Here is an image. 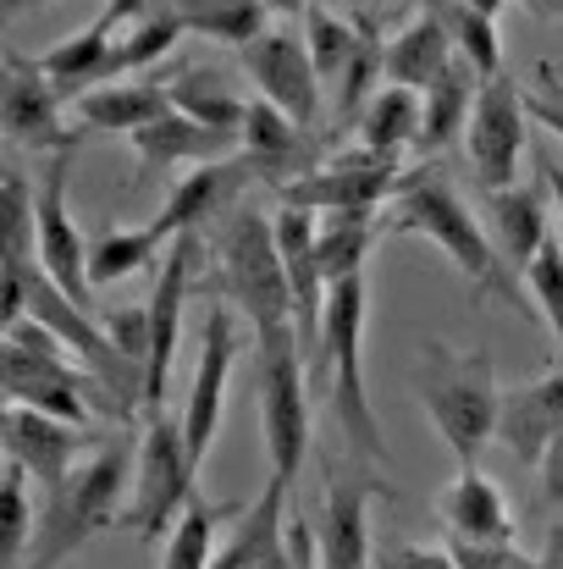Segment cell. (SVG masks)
I'll return each instance as SVG.
<instances>
[{
	"label": "cell",
	"mask_w": 563,
	"mask_h": 569,
	"mask_svg": "<svg viewBox=\"0 0 563 569\" xmlns=\"http://www.w3.org/2000/svg\"><path fill=\"white\" fill-rule=\"evenodd\" d=\"M431 11L448 22L459 61H470L481 83H486V78H503V39H497V17H481V11H464V6H442V0H431Z\"/></svg>",
	"instance_id": "obj_34"
},
{
	"label": "cell",
	"mask_w": 563,
	"mask_h": 569,
	"mask_svg": "<svg viewBox=\"0 0 563 569\" xmlns=\"http://www.w3.org/2000/svg\"><path fill=\"white\" fill-rule=\"evenodd\" d=\"M204 266V232H178L155 288H150V381H144V415L167 409V381H172V360H178V338H183V305L193 293V277Z\"/></svg>",
	"instance_id": "obj_13"
},
{
	"label": "cell",
	"mask_w": 563,
	"mask_h": 569,
	"mask_svg": "<svg viewBox=\"0 0 563 569\" xmlns=\"http://www.w3.org/2000/svg\"><path fill=\"white\" fill-rule=\"evenodd\" d=\"M193 498H199V465L188 453L183 415H167V409L144 415V431H139V481H133V498L122 509V531L133 542H144V548H161Z\"/></svg>",
	"instance_id": "obj_9"
},
{
	"label": "cell",
	"mask_w": 563,
	"mask_h": 569,
	"mask_svg": "<svg viewBox=\"0 0 563 569\" xmlns=\"http://www.w3.org/2000/svg\"><path fill=\"white\" fill-rule=\"evenodd\" d=\"M210 299L232 305L254 332L265 327H299L293 316V282L282 266V243H277V216H265L260 204H238L221 221V238L210 249Z\"/></svg>",
	"instance_id": "obj_5"
},
{
	"label": "cell",
	"mask_w": 563,
	"mask_h": 569,
	"mask_svg": "<svg viewBox=\"0 0 563 569\" xmlns=\"http://www.w3.org/2000/svg\"><path fill=\"white\" fill-rule=\"evenodd\" d=\"M161 243H167V238H161L150 221L133 227V232H122V227H100L94 243H89V282L100 288V282H122V277L144 271V266L155 260Z\"/></svg>",
	"instance_id": "obj_32"
},
{
	"label": "cell",
	"mask_w": 563,
	"mask_h": 569,
	"mask_svg": "<svg viewBox=\"0 0 563 569\" xmlns=\"http://www.w3.org/2000/svg\"><path fill=\"white\" fill-rule=\"evenodd\" d=\"M67 172H72V156H50L44 172H39V243H33V260L56 277L61 293H72L83 310H89V249H83V232L72 227V210H67Z\"/></svg>",
	"instance_id": "obj_16"
},
{
	"label": "cell",
	"mask_w": 563,
	"mask_h": 569,
	"mask_svg": "<svg viewBox=\"0 0 563 569\" xmlns=\"http://www.w3.org/2000/svg\"><path fill=\"white\" fill-rule=\"evenodd\" d=\"M111 50H117V33H111L105 22H89V28H78L72 39H61L56 50H44L39 67H44V78H50L67 100H83L89 89L117 83V72H111Z\"/></svg>",
	"instance_id": "obj_26"
},
{
	"label": "cell",
	"mask_w": 563,
	"mask_h": 569,
	"mask_svg": "<svg viewBox=\"0 0 563 569\" xmlns=\"http://www.w3.org/2000/svg\"><path fill=\"white\" fill-rule=\"evenodd\" d=\"M183 17H178V6L172 0H161L150 17H139L128 33H117V50H111V72L117 78H128V72H139V67H150V61H161V56H172V44L183 39Z\"/></svg>",
	"instance_id": "obj_33"
},
{
	"label": "cell",
	"mask_w": 563,
	"mask_h": 569,
	"mask_svg": "<svg viewBox=\"0 0 563 569\" xmlns=\"http://www.w3.org/2000/svg\"><path fill=\"white\" fill-rule=\"evenodd\" d=\"M414 392H420V409H425L431 431L448 442L459 470H470L481 459V448L497 437V415H503L492 349H464V343L425 338L420 343Z\"/></svg>",
	"instance_id": "obj_4"
},
{
	"label": "cell",
	"mask_w": 563,
	"mask_h": 569,
	"mask_svg": "<svg viewBox=\"0 0 563 569\" xmlns=\"http://www.w3.org/2000/svg\"><path fill=\"white\" fill-rule=\"evenodd\" d=\"M542 178H547V189H553V204H559V221H563V167L553 156H542Z\"/></svg>",
	"instance_id": "obj_45"
},
{
	"label": "cell",
	"mask_w": 563,
	"mask_h": 569,
	"mask_svg": "<svg viewBox=\"0 0 563 569\" xmlns=\"http://www.w3.org/2000/svg\"><path fill=\"white\" fill-rule=\"evenodd\" d=\"M420 111H425V94L386 83L371 106H365V117H360V139H365V150L381 156V161H398L403 144H420Z\"/></svg>",
	"instance_id": "obj_30"
},
{
	"label": "cell",
	"mask_w": 563,
	"mask_h": 569,
	"mask_svg": "<svg viewBox=\"0 0 563 569\" xmlns=\"http://www.w3.org/2000/svg\"><path fill=\"white\" fill-rule=\"evenodd\" d=\"M277 569H321V559H315V531H310V515L304 509H293V520H288V553L277 559Z\"/></svg>",
	"instance_id": "obj_42"
},
{
	"label": "cell",
	"mask_w": 563,
	"mask_h": 569,
	"mask_svg": "<svg viewBox=\"0 0 563 569\" xmlns=\"http://www.w3.org/2000/svg\"><path fill=\"white\" fill-rule=\"evenodd\" d=\"M486 216H492V232H497V249H503L509 271L525 282L531 260L553 238V189H547V178L542 183H514V189H503V193H486Z\"/></svg>",
	"instance_id": "obj_20"
},
{
	"label": "cell",
	"mask_w": 563,
	"mask_h": 569,
	"mask_svg": "<svg viewBox=\"0 0 563 569\" xmlns=\"http://www.w3.org/2000/svg\"><path fill=\"white\" fill-rule=\"evenodd\" d=\"M365 316H371L365 271L332 282L326 332H321V349L310 360V387H326V398L338 409V426L354 448V465L386 476V437H381V420L371 409V387H365Z\"/></svg>",
	"instance_id": "obj_2"
},
{
	"label": "cell",
	"mask_w": 563,
	"mask_h": 569,
	"mask_svg": "<svg viewBox=\"0 0 563 569\" xmlns=\"http://www.w3.org/2000/svg\"><path fill=\"white\" fill-rule=\"evenodd\" d=\"M249 183H260L254 178V167L243 161V156H227V161H210V167H199V172H188L178 189L167 193V204L155 210V232L161 238H178V232H204V221L210 216H221L238 193L249 189Z\"/></svg>",
	"instance_id": "obj_19"
},
{
	"label": "cell",
	"mask_w": 563,
	"mask_h": 569,
	"mask_svg": "<svg viewBox=\"0 0 563 569\" xmlns=\"http://www.w3.org/2000/svg\"><path fill=\"white\" fill-rule=\"evenodd\" d=\"M0 366H6V403H17V409H39V415H56V420H72V426H89L94 409L122 420L117 403L105 398V387L89 371H78L72 349L56 332H44L33 316L6 321Z\"/></svg>",
	"instance_id": "obj_7"
},
{
	"label": "cell",
	"mask_w": 563,
	"mask_h": 569,
	"mask_svg": "<svg viewBox=\"0 0 563 569\" xmlns=\"http://www.w3.org/2000/svg\"><path fill=\"white\" fill-rule=\"evenodd\" d=\"M542 67H547V72H553V83H559V89H563V72H559V67H553V61H542Z\"/></svg>",
	"instance_id": "obj_51"
},
{
	"label": "cell",
	"mask_w": 563,
	"mask_h": 569,
	"mask_svg": "<svg viewBox=\"0 0 563 569\" xmlns=\"http://www.w3.org/2000/svg\"><path fill=\"white\" fill-rule=\"evenodd\" d=\"M238 156L254 167L260 183L288 189L293 172L304 167L310 144H304V128L288 111H277L271 100H249V117H243V133H238Z\"/></svg>",
	"instance_id": "obj_23"
},
{
	"label": "cell",
	"mask_w": 563,
	"mask_h": 569,
	"mask_svg": "<svg viewBox=\"0 0 563 569\" xmlns=\"http://www.w3.org/2000/svg\"><path fill=\"white\" fill-rule=\"evenodd\" d=\"M227 144L232 133H215L204 122H193L183 111L161 117L155 128L133 133V156H139V178H167L178 167H210V161H227Z\"/></svg>",
	"instance_id": "obj_24"
},
{
	"label": "cell",
	"mask_w": 563,
	"mask_h": 569,
	"mask_svg": "<svg viewBox=\"0 0 563 569\" xmlns=\"http://www.w3.org/2000/svg\"><path fill=\"white\" fill-rule=\"evenodd\" d=\"M459 569H542V559H531L520 542H448Z\"/></svg>",
	"instance_id": "obj_41"
},
{
	"label": "cell",
	"mask_w": 563,
	"mask_h": 569,
	"mask_svg": "<svg viewBox=\"0 0 563 569\" xmlns=\"http://www.w3.org/2000/svg\"><path fill=\"white\" fill-rule=\"evenodd\" d=\"M542 569H563V520H553L547 548H542Z\"/></svg>",
	"instance_id": "obj_44"
},
{
	"label": "cell",
	"mask_w": 563,
	"mask_h": 569,
	"mask_svg": "<svg viewBox=\"0 0 563 569\" xmlns=\"http://www.w3.org/2000/svg\"><path fill=\"white\" fill-rule=\"evenodd\" d=\"M386 227L436 243V249L459 266V277L475 288V299L509 305V310H531L525 282L509 271V260H503V249L492 243V232L481 227V216L464 204V193L453 189L442 172H414V178H403V189L392 193V204H386Z\"/></svg>",
	"instance_id": "obj_1"
},
{
	"label": "cell",
	"mask_w": 563,
	"mask_h": 569,
	"mask_svg": "<svg viewBox=\"0 0 563 569\" xmlns=\"http://www.w3.org/2000/svg\"><path fill=\"white\" fill-rule=\"evenodd\" d=\"M525 117H531V106H525V94H520V83L509 72L481 83L475 111H470L464 150H470V167L486 183V193H503L520 183V167H525Z\"/></svg>",
	"instance_id": "obj_12"
},
{
	"label": "cell",
	"mask_w": 563,
	"mask_h": 569,
	"mask_svg": "<svg viewBox=\"0 0 563 569\" xmlns=\"http://www.w3.org/2000/svg\"><path fill=\"white\" fill-rule=\"evenodd\" d=\"M128 465H133V442H105L94 459H83L61 487H50L39 498V526H33V548L22 569H61L78 548H89V537L122 526V498H128Z\"/></svg>",
	"instance_id": "obj_6"
},
{
	"label": "cell",
	"mask_w": 563,
	"mask_h": 569,
	"mask_svg": "<svg viewBox=\"0 0 563 569\" xmlns=\"http://www.w3.org/2000/svg\"><path fill=\"white\" fill-rule=\"evenodd\" d=\"M525 6H531L536 17H547V22H553V17H563V0H525Z\"/></svg>",
	"instance_id": "obj_48"
},
{
	"label": "cell",
	"mask_w": 563,
	"mask_h": 569,
	"mask_svg": "<svg viewBox=\"0 0 563 569\" xmlns=\"http://www.w3.org/2000/svg\"><path fill=\"white\" fill-rule=\"evenodd\" d=\"M442 6H464V11H481V17H497L503 0H442Z\"/></svg>",
	"instance_id": "obj_46"
},
{
	"label": "cell",
	"mask_w": 563,
	"mask_h": 569,
	"mask_svg": "<svg viewBox=\"0 0 563 569\" xmlns=\"http://www.w3.org/2000/svg\"><path fill=\"white\" fill-rule=\"evenodd\" d=\"M453 61H459V50H453V33L436 11H420L409 28H398L386 39V83H398V89L425 94Z\"/></svg>",
	"instance_id": "obj_25"
},
{
	"label": "cell",
	"mask_w": 563,
	"mask_h": 569,
	"mask_svg": "<svg viewBox=\"0 0 563 569\" xmlns=\"http://www.w3.org/2000/svg\"><path fill=\"white\" fill-rule=\"evenodd\" d=\"M215 565V509L204 498H193L183 520L172 526V537L161 542V569H210Z\"/></svg>",
	"instance_id": "obj_36"
},
{
	"label": "cell",
	"mask_w": 563,
	"mask_h": 569,
	"mask_svg": "<svg viewBox=\"0 0 563 569\" xmlns=\"http://www.w3.org/2000/svg\"><path fill=\"white\" fill-rule=\"evenodd\" d=\"M436 515H442V526H448L453 542H514L509 498H503V487L481 465H470V470L453 476V487L442 492Z\"/></svg>",
	"instance_id": "obj_21"
},
{
	"label": "cell",
	"mask_w": 563,
	"mask_h": 569,
	"mask_svg": "<svg viewBox=\"0 0 563 569\" xmlns=\"http://www.w3.org/2000/svg\"><path fill=\"white\" fill-rule=\"evenodd\" d=\"M525 293L536 299L542 321L553 327V338H559V349H563V232H553V238L542 243V254L531 260V271H525Z\"/></svg>",
	"instance_id": "obj_38"
},
{
	"label": "cell",
	"mask_w": 563,
	"mask_h": 569,
	"mask_svg": "<svg viewBox=\"0 0 563 569\" xmlns=\"http://www.w3.org/2000/svg\"><path fill=\"white\" fill-rule=\"evenodd\" d=\"M238 56H243V72L254 78L260 100H271L277 111H288L304 133L321 122V72H315L310 44L293 28H265Z\"/></svg>",
	"instance_id": "obj_15"
},
{
	"label": "cell",
	"mask_w": 563,
	"mask_h": 569,
	"mask_svg": "<svg viewBox=\"0 0 563 569\" xmlns=\"http://www.w3.org/2000/svg\"><path fill=\"white\" fill-rule=\"evenodd\" d=\"M354 17H381V0H343Z\"/></svg>",
	"instance_id": "obj_49"
},
{
	"label": "cell",
	"mask_w": 563,
	"mask_h": 569,
	"mask_svg": "<svg viewBox=\"0 0 563 569\" xmlns=\"http://www.w3.org/2000/svg\"><path fill=\"white\" fill-rule=\"evenodd\" d=\"M315 6H326V0H265V11H315Z\"/></svg>",
	"instance_id": "obj_47"
},
{
	"label": "cell",
	"mask_w": 563,
	"mask_h": 569,
	"mask_svg": "<svg viewBox=\"0 0 563 569\" xmlns=\"http://www.w3.org/2000/svg\"><path fill=\"white\" fill-rule=\"evenodd\" d=\"M536 476H542V498H547V509H559L563 515V437L553 442V453L542 459V470H536Z\"/></svg>",
	"instance_id": "obj_43"
},
{
	"label": "cell",
	"mask_w": 563,
	"mask_h": 569,
	"mask_svg": "<svg viewBox=\"0 0 563 569\" xmlns=\"http://www.w3.org/2000/svg\"><path fill=\"white\" fill-rule=\"evenodd\" d=\"M497 437L503 448L531 470H542V459L553 453L563 437V371H547L536 381H520L503 392V415H497Z\"/></svg>",
	"instance_id": "obj_18"
},
{
	"label": "cell",
	"mask_w": 563,
	"mask_h": 569,
	"mask_svg": "<svg viewBox=\"0 0 563 569\" xmlns=\"http://www.w3.org/2000/svg\"><path fill=\"white\" fill-rule=\"evenodd\" d=\"M0 117H6V139L17 150H39L50 156H78V139L89 133L83 122H67V94L44 78L39 56L6 50V89H0Z\"/></svg>",
	"instance_id": "obj_11"
},
{
	"label": "cell",
	"mask_w": 563,
	"mask_h": 569,
	"mask_svg": "<svg viewBox=\"0 0 563 569\" xmlns=\"http://www.w3.org/2000/svg\"><path fill=\"white\" fill-rule=\"evenodd\" d=\"M188 33L221 39V44H254L265 33V0H172Z\"/></svg>",
	"instance_id": "obj_31"
},
{
	"label": "cell",
	"mask_w": 563,
	"mask_h": 569,
	"mask_svg": "<svg viewBox=\"0 0 563 569\" xmlns=\"http://www.w3.org/2000/svg\"><path fill=\"white\" fill-rule=\"evenodd\" d=\"M371 569H459V559H453V548H425V542L392 537V542H375Z\"/></svg>",
	"instance_id": "obj_40"
},
{
	"label": "cell",
	"mask_w": 563,
	"mask_h": 569,
	"mask_svg": "<svg viewBox=\"0 0 563 569\" xmlns=\"http://www.w3.org/2000/svg\"><path fill=\"white\" fill-rule=\"evenodd\" d=\"M260 343V431L271 453V487L293 492L310 459V381H304V338L299 327H265Z\"/></svg>",
	"instance_id": "obj_8"
},
{
	"label": "cell",
	"mask_w": 563,
	"mask_h": 569,
	"mask_svg": "<svg viewBox=\"0 0 563 569\" xmlns=\"http://www.w3.org/2000/svg\"><path fill=\"white\" fill-rule=\"evenodd\" d=\"M89 442H94L89 426H72V420H56V415L6 403V465H22L44 492L61 487L78 470V453Z\"/></svg>",
	"instance_id": "obj_17"
},
{
	"label": "cell",
	"mask_w": 563,
	"mask_h": 569,
	"mask_svg": "<svg viewBox=\"0 0 563 569\" xmlns=\"http://www.w3.org/2000/svg\"><path fill=\"white\" fill-rule=\"evenodd\" d=\"M172 106L193 117V122H204V128H215V133H243V117H249V100H238V89L215 72V67H183L172 83Z\"/></svg>",
	"instance_id": "obj_28"
},
{
	"label": "cell",
	"mask_w": 563,
	"mask_h": 569,
	"mask_svg": "<svg viewBox=\"0 0 563 569\" xmlns=\"http://www.w3.org/2000/svg\"><path fill=\"white\" fill-rule=\"evenodd\" d=\"M6 6V17H17V11H33V6H44V0H0Z\"/></svg>",
	"instance_id": "obj_50"
},
{
	"label": "cell",
	"mask_w": 563,
	"mask_h": 569,
	"mask_svg": "<svg viewBox=\"0 0 563 569\" xmlns=\"http://www.w3.org/2000/svg\"><path fill=\"white\" fill-rule=\"evenodd\" d=\"M105 332H111L117 355H122L128 366H139L144 381H150V310H144V305L111 310V316H105Z\"/></svg>",
	"instance_id": "obj_39"
},
{
	"label": "cell",
	"mask_w": 563,
	"mask_h": 569,
	"mask_svg": "<svg viewBox=\"0 0 563 569\" xmlns=\"http://www.w3.org/2000/svg\"><path fill=\"white\" fill-rule=\"evenodd\" d=\"M475 94H481V78L470 61H453L431 89H425V111H420V144L425 156L448 150L459 133H470V111H475Z\"/></svg>",
	"instance_id": "obj_27"
},
{
	"label": "cell",
	"mask_w": 563,
	"mask_h": 569,
	"mask_svg": "<svg viewBox=\"0 0 563 569\" xmlns=\"http://www.w3.org/2000/svg\"><path fill=\"white\" fill-rule=\"evenodd\" d=\"M386 492V481L354 465H321V503H315V559L321 569H371L375 537H371V498Z\"/></svg>",
	"instance_id": "obj_10"
},
{
	"label": "cell",
	"mask_w": 563,
	"mask_h": 569,
	"mask_svg": "<svg viewBox=\"0 0 563 569\" xmlns=\"http://www.w3.org/2000/svg\"><path fill=\"white\" fill-rule=\"evenodd\" d=\"M304 44L315 56V72L338 83L360 44V17H338L332 6H315V11H304Z\"/></svg>",
	"instance_id": "obj_35"
},
{
	"label": "cell",
	"mask_w": 563,
	"mask_h": 569,
	"mask_svg": "<svg viewBox=\"0 0 563 569\" xmlns=\"http://www.w3.org/2000/svg\"><path fill=\"white\" fill-rule=\"evenodd\" d=\"M238 310L210 299L204 310V338H199V366H193V387H188L183 403V437L193 465H204L215 431H221V415H227V381H232V366H238Z\"/></svg>",
	"instance_id": "obj_14"
},
{
	"label": "cell",
	"mask_w": 563,
	"mask_h": 569,
	"mask_svg": "<svg viewBox=\"0 0 563 569\" xmlns=\"http://www.w3.org/2000/svg\"><path fill=\"white\" fill-rule=\"evenodd\" d=\"M22 316H33L44 332H56L72 349V360H83V371L100 381L105 398L117 403L122 426L133 420V403H144V371L117 355L111 332L72 293H61L56 277L33 254H6V321H22Z\"/></svg>",
	"instance_id": "obj_3"
},
{
	"label": "cell",
	"mask_w": 563,
	"mask_h": 569,
	"mask_svg": "<svg viewBox=\"0 0 563 569\" xmlns=\"http://www.w3.org/2000/svg\"><path fill=\"white\" fill-rule=\"evenodd\" d=\"M78 122L94 128V133H144L155 128L161 117H172V89L167 83H150V78H117V83H100L89 89L83 100H72Z\"/></svg>",
	"instance_id": "obj_22"
},
{
	"label": "cell",
	"mask_w": 563,
	"mask_h": 569,
	"mask_svg": "<svg viewBox=\"0 0 563 569\" xmlns=\"http://www.w3.org/2000/svg\"><path fill=\"white\" fill-rule=\"evenodd\" d=\"M315 216H321V271H326V282L360 277L386 216L381 210H315Z\"/></svg>",
	"instance_id": "obj_29"
},
{
	"label": "cell",
	"mask_w": 563,
	"mask_h": 569,
	"mask_svg": "<svg viewBox=\"0 0 563 569\" xmlns=\"http://www.w3.org/2000/svg\"><path fill=\"white\" fill-rule=\"evenodd\" d=\"M28 481H33V476H28L22 465H6V481H0V509H6V542H0V553H6V569L28 565V548H33L39 515H33Z\"/></svg>",
	"instance_id": "obj_37"
}]
</instances>
